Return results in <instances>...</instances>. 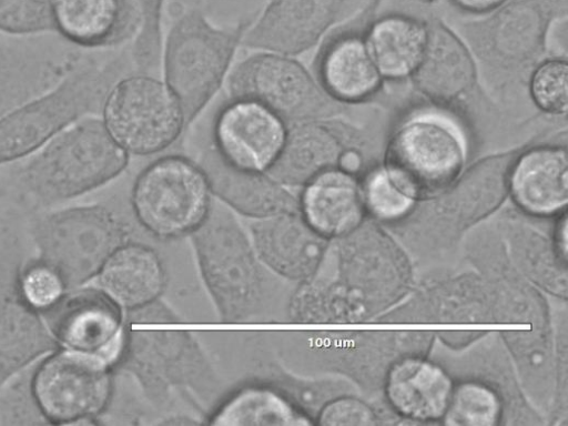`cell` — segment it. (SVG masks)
<instances>
[{"label": "cell", "instance_id": "7a4b0ae2", "mask_svg": "<svg viewBox=\"0 0 568 426\" xmlns=\"http://www.w3.org/2000/svg\"><path fill=\"white\" fill-rule=\"evenodd\" d=\"M91 50L57 84L0 116V166L20 161L81 118L100 114L121 78L134 73L131 50Z\"/></svg>", "mask_w": 568, "mask_h": 426}, {"label": "cell", "instance_id": "3957f363", "mask_svg": "<svg viewBox=\"0 0 568 426\" xmlns=\"http://www.w3.org/2000/svg\"><path fill=\"white\" fill-rule=\"evenodd\" d=\"M251 21L252 18L219 28L195 8L175 19L165 41L164 75L183 110L186 125L222 85Z\"/></svg>", "mask_w": 568, "mask_h": 426}, {"label": "cell", "instance_id": "4dcf8cb0", "mask_svg": "<svg viewBox=\"0 0 568 426\" xmlns=\"http://www.w3.org/2000/svg\"><path fill=\"white\" fill-rule=\"evenodd\" d=\"M139 17L131 55L138 72L156 67L162 50V14L164 0H129Z\"/></svg>", "mask_w": 568, "mask_h": 426}, {"label": "cell", "instance_id": "d4e9b609", "mask_svg": "<svg viewBox=\"0 0 568 426\" xmlns=\"http://www.w3.org/2000/svg\"><path fill=\"white\" fill-rule=\"evenodd\" d=\"M508 183L516 203L536 215L554 214L567 204V156L560 149H535L517 162Z\"/></svg>", "mask_w": 568, "mask_h": 426}, {"label": "cell", "instance_id": "52a82bcc", "mask_svg": "<svg viewBox=\"0 0 568 426\" xmlns=\"http://www.w3.org/2000/svg\"><path fill=\"white\" fill-rule=\"evenodd\" d=\"M100 114L112 138L135 155L166 150L186 125L183 110L168 84L142 72L118 80Z\"/></svg>", "mask_w": 568, "mask_h": 426}, {"label": "cell", "instance_id": "f546056e", "mask_svg": "<svg viewBox=\"0 0 568 426\" xmlns=\"http://www.w3.org/2000/svg\"><path fill=\"white\" fill-rule=\"evenodd\" d=\"M508 160L495 158L476 165L457 187V199L470 209L480 210L501 196L508 183Z\"/></svg>", "mask_w": 568, "mask_h": 426}, {"label": "cell", "instance_id": "e575fe53", "mask_svg": "<svg viewBox=\"0 0 568 426\" xmlns=\"http://www.w3.org/2000/svg\"><path fill=\"white\" fill-rule=\"evenodd\" d=\"M48 424L31 389V377H13L0 388V425Z\"/></svg>", "mask_w": 568, "mask_h": 426}, {"label": "cell", "instance_id": "e0dca14e", "mask_svg": "<svg viewBox=\"0 0 568 426\" xmlns=\"http://www.w3.org/2000/svg\"><path fill=\"white\" fill-rule=\"evenodd\" d=\"M251 242L260 262L291 281H305L317 268L323 239L302 217L287 212L255 220Z\"/></svg>", "mask_w": 568, "mask_h": 426}, {"label": "cell", "instance_id": "f1b7e54d", "mask_svg": "<svg viewBox=\"0 0 568 426\" xmlns=\"http://www.w3.org/2000/svg\"><path fill=\"white\" fill-rule=\"evenodd\" d=\"M501 412V400L490 386L467 381L453 387L442 419L450 426H494Z\"/></svg>", "mask_w": 568, "mask_h": 426}, {"label": "cell", "instance_id": "83f0119b", "mask_svg": "<svg viewBox=\"0 0 568 426\" xmlns=\"http://www.w3.org/2000/svg\"><path fill=\"white\" fill-rule=\"evenodd\" d=\"M368 40L376 67L387 75L400 77L417 67L426 30L412 18L389 16L372 27Z\"/></svg>", "mask_w": 568, "mask_h": 426}, {"label": "cell", "instance_id": "484cf974", "mask_svg": "<svg viewBox=\"0 0 568 426\" xmlns=\"http://www.w3.org/2000/svg\"><path fill=\"white\" fill-rule=\"evenodd\" d=\"M210 424L312 425L314 420L277 386L267 383L247 384L230 394L210 415Z\"/></svg>", "mask_w": 568, "mask_h": 426}, {"label": "cell", "instance_id": "277c9868", "mask_svg": "<svg viewBox=\"0 0 568 426\" xmlns=\"http://www.w3.org/2000/svg\"><path fill=\"white\" fill-rule=\"evenodd\" d=\"M192 241L202 278L221 320L241 322L260 313L264 294L260 260L233 214L212 206L192 233Z\"/></svg>", "mask_w": 568, "mask_h": 426}, {"label": "cell", "instance_id": "ffe728a7", "mask_svg": "<svg viewBox=\"0 0 568 426\" xmlns=\"http://www.w3.org/2000/svg\"><path fill=\"white\" fill-rule=\"evenodd\" d=\"M97 286L122 310L134 311L159 300L166 285V272L150 246L125 242L104 262Z\"/></svg>", "mask_w": 568, "mask_h": 426}, {"label": "cell", "instance_id": "d590c367", "mask_svg": "<svg viewBox=\"0 0 568 426\" xmlns=\"http://www.w3.org/2000/svg\"><path fill=\"white\" fill-rule=\"evenodd\" d=\"M531 92L544 110L560 113L567 109V65L549 61L539 67L531 81Z\"/></svg>", "mask_w": 568, "mask_h": 426}, {"label": "cell", "instance_id": "f35d334b", "mask_svg": "<svg viewBox=\"0 0 568 426\" xmlns=\"http://www.w3.org/2000/svg\"><path fill=\"white\" fill-rule=\"evenodd\" d=\"M557 242L559 254H561L562 258L565 260L567 254V219L565 215L559 222L557 231Z\"/></svg>", "mask_w": 568, "mask_h": 426}, {"label": "cell", "instance_id": "d6986e66", "mask_svg": "<svg viewBox=\"0 0 568 426\" xmlns=\"http://www.w3.org/2000/svg\"><path fill=\"white\" fill-rule=\"evenodd\" d=\"M297 199L302 217L323 239L345 236L363 219V190L343 170L334 168L316 175L303 185Z\"/></svg>", "mask_w": 568, "mask_h": 426}, {"label": "cell", "instance_id": "ba28073f", "mask_svg": "<svg viewBox=\"0 0 568 426\" xmlns=\"http://www.w3.org/2000/svg\"><path fill=\"white\" fill-rule=\"evenodd\" d=\"M465 158L459 131L449 121L422 114L394 134L387 156L393 182L412 197L435 195L457 178Z\"/></svg>", "mask_w": 568, "mask_h": 426}, {"label": "cell", "instance_id": "9c48e42d", "mask_svg": "<svg viewBox=\"0 0 568 426\" xmlns=\"http://www.w3.org/2000/svg\"><path fill=\"white\" fill-rule=\"evenodd\" d=\"M112 369L90 355L59 347L31 375V389L48 424H95L113 390Z\"/></svg>", "mask_w": 568, "mask_h": 426}, {"label": "cell", "instance_id": "30bf717a", "mask_svg": "<svg viewBox=\"0 0 568 426\" xmlns=\"http://www.w3.org/2000/svg\"><path fill=\"white\" fill-rule=\"evenodd\" d=\"M231 98L255 101L287 125L317 120L335 112L336 105L292 55L263 51L241 61L230 73Z\"/></svg>", "mask_w": 568, "mask_h": 426}, {"label": "cell", "instance_id": "cb8c5ba5", "mask_svg": "<svg viewBox=\"0 0 568 426\" xmlns=\"http://www.w3.org/2000/svg\"><path fill=\"white\" fill-rule=\"evenodd\" d=\"M415 80L429 98L449 102L473 85L475 70L463 43L445 27L435 23L426 30Z\"/></svg>", "mask_w": 568, "mask_h": 426}, {"label": "cell", "instance_id": "44dd1931", "mask_svg": "<svg viewBox=\"0 0 568 426\" xmlns=\"http://www.w3.org/2000/svg\"><path fill=\"white\" fill-rule=\"evenodd\" d=\"M454 384L443 367L420 357L395 363L386 378V397L402 416L428 422L442 419Z\"/></svg>", "mask_w": 568, "mask_h": 426}, {"label": "cell", "instance_id": "8d00e7d4", "mask_svg": "<svg viewBox=\"0 0 568 426\" xmlns=\"http://www.w3.org/2000/svg\"><path fill=\"white\" fill-rule=\"evenodd\" d=\"M320 425L371 426L376 424L372 408L355 397L342 396L327 400L317 413Z\"/></svg>", "mask_w": 568, "mask_h": 426}, {"label": "cell", "instance_id": "5bb4252c", "mask_svg": "<svg viewBox=\"0 0 568 426\" xmlns=\"http://www.w3.org/2000/svg\"><path fill=\"white\" fill-rule=\"evenodd\" d=\"M349 0H268L242 43L287 55L313 47L339 19Z\"/></svg>", "mask_w": 568, "mask_h": 426}, {"label": "cell", "instance_id": "5b68a950", "mask_svg": "<svg viewBox=\"0 0 568 426\" xmlns=\"http://www.w3.org/2000/svg\"><path fill=\"white\" fill-rule=\"evenodd\" d=\"M32 233L38 260L54 268L68 290L93 280L129 236L125 223L100 204L69 206L45 213L37 221Z\"/></svg>", "mask_w": 568, "mask_h": 426}, {"label": "cell", "instance_id": "4fadbf2b", "mask_svg": "<svg viewBox=\"0 0 568 426\" xmlns=\"http://www.w3.org/2000/svg\"><path fill=\"white\" fill-rule=\"evenodd\" d=\"M288 125L266 106L243 98H231L216 114L213 142L231 164L267 172L277 159Z\"/></svg>", "mask_w": 568, "mask_h": 426}, {"label": "cell", "instance_id": "6da1fadb", "mask_svg": "<svg viewBox=\"0 0 568 426\" xmlns=\"http://www.w3.org/2000/svg\"><path fill=\"white\" fill-rule=\"evenodd\" d=\"M129 153L101 116L73 122L11 172V189L22 204L48 209L97 190L125 169Z\"/></svg>", "mask_w": 568, "mask_h": 426}, {"label": "cell", "instance_id": "9a60e30c", "mask_svg": "<svg viewBox=\"0 0 568 426\" xmlns=\"http://www.w3.org/2000/svg\"><path fill=\"white\" fill-rule=\"evenodd\" d=\"M81 55L70 44H0V116L57 84Z\"/></svg>", "mask_w": 568, "mask_h": 426}, {"label": "cell", "instance_id": "4316f807", "mask_svg": "<svg viewBox=\"0 0 568 426\" xmlns=\"http://www.w3.org/2000/svg\"><path fill=\"white\" fill-rule=\"evenodd\" d=\"M323 88L341 100H358L371 94L378 84L377 67L366 47L354 37H339L329 42L318 60Z\"/></svg>", "mask_w": 568, "mask_h": 426}, {"label": "cell", "instance_id": "603a6c76", "mask_svg": "<svg viewBox=\"0 0 568 426\" xmlns=\"http://www.w3.org/2000/svg\"><path fill=\"white\" fill-rule=\"evenodd\" d=\"M339 135L317 120L290 124L283 148L266 172L285 186L305 185L337 165L343 152Z\"/></svg>", "mask_w": 568, "mask_h": 426}, {"label": "cell", "instance_id": "2e32d148", "mask_svg": "<svg viewBox=\"0 0 568 426\" xmlns=\"http://www.w3.org/2000/svg\"><path fill=\"white\" fill-rule=\"evenodd\" d=\"M199 165L212 194L245 216L257 220L298 211V199L285 185L266 172L231 164L214 146L202 154Z\"/></svg>", "mask_w": 568, "mask_h": 426}, {"label": "cell", "instance_id": "d6a6232c", "mask_svg": "<svg viewBox=\"0 0 568 426\" xmlns=\"http://www.w3.org/2000/svg\"><path fill=\"white\" fill-rule=\"evenodd\" d=\"M0 31L17 37L55 31L52 0H0Z\"/></svg>", "mask_w": 568, "mask_h": 426}, {"label": "cell", "instance_id": "836d02e7", "mask_svg": "<svg viewBox=\"0 0 568 426\" xmlns=\"http://www.w3.org/2000/svg\"><path fill=\"white\" fill-rule=\"evenodd\" d=\"M365 206L383 221H396L410 212L414 197L399 189L386 171H375L363 190Z\"/></svg>", "mask_w": 568, "mask_h": 426}, {"label": "cell", "instance_id": "ac0fdd59", "mask_svg": "<svg viewBox=\"0 0 568 426\" xmlns=\"http://www.w3.org/2000/svg\"><path fill=\"white\" fill-rule=\"evenodd\" d=\"M55 31L83 50L119 47L134 38L139 17L129 0H52Z\"/></svg>", "mask_w": 568, "mask_h": 426}, {"label": "cell", "instance_id": "1f68e13d", "mask_svg": "<svg viewBox=\"0 0 568 426\" xmlns=\"http://www.w3.org/2000/svg\"><path fill=\"white\" fill-rule=\"evenodd\" d=\"M67 291L60 274L40 260L29 264L18 278V296L40 314L59 303Z\"/></svg>", "mask_w": 568, "mask_h": 426}, {"label": "cell", "instance_id": "74e56055", "mask_svg": "<svg viewBox=\"0 0 568 426\" xmlns=\"http://www.w3.org/2000/svg\"><path fill=\"white\" fill-rule=\"evenodd\" d=\"M456 7L462 10L485 13L494 11L504 4L507 0H450Z\"/></svg>", "mask_w": 568, "mask_h": 426}, {"label": "cell", "instance_id": "7402d4cb", "mask_svg": "<svg viewBox=\"0 0 568 426\" xmlns=\"http://www.w3.org/2000/svg\"><path fill=\"white\" fill-rule=\"evenodd\" d=\"M59 343L43 316L18 295L0 301V388Z\"/></svg>", "mask_w": 568, "mask_h": 426}, {"label": "cell", "instance_id": "7c38bea8", "mask_svg": "<svg viewBox=\"0 0 568 426\" xmlns=\"http://www.w3.org/2000/svg\"><path fill=\"white\" fill-rule=\"evenodd\" d=\"M41 315L60 347L99 358L111 368L120 364L125 316L98 286L68 290L59 303Z\"/></svg>", "mask_w": 568, "mask_h": 426}, {"label": "cell", "instance_id": "8992f818", "mask_svg": "<svg viewBox=\"0 0 568 426\" xmlns=\"http://www.w3.org/2000/svg\"><path fill=\"white\" fill-rule=\"evenodd\" d=\"M212 192L199 163L169 154L150 163L133 184L131 203L139 223L162 240L192 234L212 209Z\"/></svg>", "mask_w": 568, "mask_h": 426}, {"label": "cell", "instance_id": "8fae6325", "mask_svg": "<svg viewBox=\"0 0 568 426\" xmlns=\"http://www.w3.org/2000/svg\"><path fill=\"white\" fill-rule=\"evenodd\" d=\"M119 365L130 372L156 403H163L174 389H196L213 383L206 357L183 331H136L126 326Z\"/></svg>", "mask_w": 568, "mask_h": 426}]
</instances>
